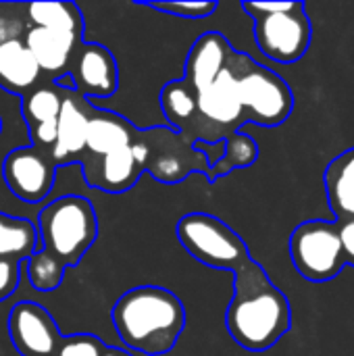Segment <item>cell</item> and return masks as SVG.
<instances>
[{
    "mask_svg": "<svg viewBox=\"0 0 354 356\" xmlns=\"http://www.w3.org/2000/svg\"><path fill=\"white\" fill-rule=\"evenodd\" d=\"M338 227H340V240L344 246L346 263L354 267V219L338 221Z\"/></svg>",
    "mask_w": 354,
    "mask_h": 356,
    "instance_id": "cell-29",
    "label": "cell"
},
{
    "mask_svg": "<svg viewBox=\"0 0 354 356\" xmlns=\"http://www.w3.org/2000/svg\"><path fill=\"white\" fill-rule=\"evenodd\" d=\"M138 129L125 121L121 115L94 108L90 111V123H88V142H86V154L79 163L88 159H100L115 150L127 148L134 144Z\"/></svg>",
    "mask_w": 354,
    "mask_h": 356,
    "instance_id": "cell-16",
    "label": "cell"
},
{
    "mask_svg": "<svg viewBox=\"0 0 354 356\" xmlns=\"http://www.w3.org/2000/svg\"><path fill=\"white\" fill-rule=\"evenodd\" d=\"M140 6H146V8L165 13V15H173L179 19H207L219 8V4L211 2V0H202V2H167V0H161V2H140Z\"/></svg>",
    "mask_w": 354,
    "mask_h": 356,
    "instance_id": "cell-25",
    "label": "cell"
},
{
    "mask_svg": "<svg viewBox=\"0 0 354 356\" xmlns=\"http://www.w3.org/2000/svg\"><path fill=\"white\" fill-rule=\"evenodd\" d=\"M40 250L38 227L21 217L0 213V259L23 263Z\"/></svg>",
    "mask_w": 354,
    "mask_h": 356,
    "instance_id": "cell-19",
    "label": "cell"
},
{
    "mask_svg": "<svg viewBox=\"0 0 354 356\" xmlns=\"http://www.w3.org/2000/svg\"><path fill=\"white\" fill-rule=\"evenodd\" d=\"M25 265H27L29 284L38 292H52L65 280L67 265L63 261H58L54 254H50L48 250H44V248H40L31 259H27Z\"/></svg>",
    "mask_w": 354,
    "mask_h": 356,
    "instance_id": "cell-24",
    "label": "cell"
},
{
    "mask_svg": "<svg viewBox=\"0 0 354 356\" xmlns=\"http://www.w3.org/2000/svg\"><path fill=\"white\" fill-rule=\"evenodd\" d=\"M232 52L234 48L225 40L223 33H217V31L202 33L188 52L184 79L196 92L211 86L217 79V75L225 69Z\"/></svg>",
    "mask_w": 354,
    "mask_h": 356,
    "instance_id": "cell-15",
    "label": "cell"
},
{
    "mask_svg": "<svg viewBox=\"0 0 354 356\" xmlns=\"http://www.w3.org/2000/svg\"><path fill=\"white\" fill-rule=\"evenodd\" d=\"M182 248L204 267L238 273L248 261V246L225 221L209 213H190L175 227Z\"/></svg>",
    "mask_w": 354,
    "mask_h": 356,
    "instance_id": "cell-6",
    "label": "cell"
},
{
    "mask_svg": "<svg viewBox=\"0 0 354 356\" xmlns=\"http://www.w3.org/2000/svg\"><path fill=\"white\" fill-rule=\"evenodd\" d=\"M88 186L108 194H121L131 190L140 175L146 171V146L142 129H138L131 146L115 150L100 159H88L81 163Z\"/></svg>",
    "mask_w": 354,
    "mask_h": 356,
    "instance_id": "cell-10",
    "label": "cell"
},
{
    "mask_svg": "<svg viewBox=\"0 0 354 356\" xmlns=\"http://www.w3.org/2000/svg\"><path fill=\"white\" fill-rule=\"evenodd\" d=\"M56 163L50 150H42L35 146H19L4 156L2 163V177L6 188L23 202L38 204L48 198L54 175Z\"/></svg>",
    "mask_w": 354,
    "mask_h": 356,
    "instance_id": "cell-9",
    "label": "cell"
},
{
    "mask_svg": "<svg viewBox=\"0 0 354 356\" xmlns=\"http://www.w3.org/2000/svg\"><path fill=\"white\" fill-rule=\"evenodd\" d=\"M225 144H227L225 156L211 169L209 181H217L219 177H225L236 169H248L259 159V144L250 136H246L242 131L230 136L225 140Z\"/></svg>",
    "mask_w": 354,
    "mask_h": 356,
    "instance_id": "cell-23",
    "label": "cell"
},
{
    "mask_svg": "<svg viewBox=\"0 0 354 356\" xmlns=\"http://www.w3.org/2000/svg\"><path fill=\"white\" fill-rule=\"evenodd\" d=\"M242 8L255 21V42L267 58L292 65L309 52L313 27L305 2L246 0Z\"/></svg>",
    "mask_w": 354,
    "mask_h": 356,
    "instance_id": "cell-3",
    "label": "cell"
},
{
    "mask_svg": "<svg viewBox=\"0 0 354 356\" xmlns=\"http://www.w3.org/2000/svg\"><path fill=\"white\" fill-rule=\"evenodd\" d=\"M6 330L21 356H56L65 338L52 315L35 302H19L8 315Z\"/></svg>",
    "mask_w": 354,
    "mask_h": 356,
    "instance_id": "cell-11",
    "label": "cell"
},
{
    "mask_svg": "<svg viewBox=\"0 0 354 356\" xmlns=\"http://www.w3.org/2000/svg\"><path fill=\"white\" fill-rule=\"evenodd\" d=\"M194 148L200 152V154H204V159H207V163H209V167L213 169L223 156H225V148H227V144H225V140H221V142H196L194 144Z\"/></svg>",
    "mask_w": 354,
    "mask_h": 356,
    "instance_id": "cell-28",
    "label": "cell"
},
{
    "mask_svg": "<svg viewBox=\"0 0 354 356\" xmlns=\"http://www.w3.org/2000/svg\"><path fill=\"white\" fill-rule=\"evenodd\" d=\"M102 356H134V355H129L127 350H121V348H115V346H108L106 348V353Z\"/></svg>",
    "mask_w": 354,
    "mask_h": 356,
    "instance_id": "cell-30",
    "label": "cell"
},
{
    "mask_svg": "<svg viewBox=\"0 0 354 356\" xmlns=\"http://www.w3.org/2000/svg\"><path fill=\"white\" fill-rule=\"evenodd\" d=\"M290 325L288 296L250 259L234 273V296L225 311L230 338L248 353H267L290 332Z\"/></svg>",
    "mask_w": 354,
    "mask_h": 356,
    "instance_id": "cell-1",
    "label": "cell"
},
{
    "mask_svg": "<svg viewBox=\"0 0 354 356\" xmlns=\"http://www.w3.org/2000/svg\"><path fill=\"white\" fill-rule=\"evenodd\" d=\"M65 94L58 86H38L21 100V115L27 127L58 121Z\"/></svg>",
    "mask_w": 354,
    "mask_h": 356,
    "instance_id": "cell-22",
    "label": "cell"
},
{
    "mask_svg": "<svg viewBox=\"0 0 354 356\" xmlns=\"http://www.w3.org/2000/svg\"><path fill=\"white\" fill-rule=\"evenodd\" d=\"M40 244L69 267H75L98 238V219L92 202L67 194L46 204L38 215Z\"/></svg>",
    "mask_w": 354,
    "mask_h": 356,
    "instance_id": "cell-4",
    "label": "cell"
},
{
    "mask_svg": "<svg viewBox=\"0 0 354 356\" xmlns=\"http://www.w3.org/2000/svg\"><path fill=\"white\" fill-rule=\"evenodd\" d=\"M92 104L79 96L75 90L65 94V102L58 117V140L52 148V159L56 165H67L81 161L86 154L88 142V123H90Z\"/></svg>",
    "mask_w": 354,
    "mask_h": 356,
    "instance_id": "cell-14",
    "label": "cell"
},
{
    "mask_svg": "<svg viewBox=\"0 0 354 356\" xmlns=\"http://www.w3.org/2000/svg\"><path fill=\"white\" fill-rule=\"evenodd\" d=\"M0 131H2V117H0Z\"/></svg>",
    "mask_w": 354,
    "mask_h": 356,
    "instance_id": "cell-31",
    "label": "cell"
},
{
    "mask_svg": "<svg viewBox=\"0 0 354 356\" xmlns=\"http://www.w3.org/2000/svg\"><path fill=\"white\" fill-rule=\"evenodd\" d=\"M21 277V263L0 259V302H4L19 286Z\"/></svg>",
    "mask_w": 354,
    "mask_h": 356,
    "instance_id": "cell-27",
    "label": "cell"
},
{
    "mask_svg": "<svg viewBox=\"0 0 354 356\" xmlns=\"http://www.w3.org/2000/svg\"><path fill=\"white\" fill-rule=\"evenodd\" d=\"M290 257L294 269L309 282L321 284L338 277L348 265L338 221L311 219L296 225L290 236Z\"/></svg>",
    "mask_w": 354,
    "mask_h": 356,
    "instance_id": "cell-7",
    "label": "cell"
},
{
    "mask_svg": "<svg viewBox=\"0 0 354 356\" xmlns=\"http://www.w3.org/2000/svg\"><path fill=\"white\" fill-rule=\"evenodd\" d=\"M69 75L75 81V92L83 98H108L117 92L119 71L111 50L102 44L83 42L71 63Z\"/></svg>",
    "mask_w": 354,
    "mask_h": 356,
    "instance_id": "cell-12",
    "label": "cell"
},
{
    "mask_svg": "<svg viewBox=\"0 0 354 356\" xmlns=\"http://www.w3.org/2000/svg\"><path fill=\"white\" fill-rule=\"evenodd\" d=\"M161 108L169 121V127L186 134L198 113L194 88L184 77L165 83V88L161 90Z\"/></svg>",
    "mask_w": 354,
    "mask_h": 356,
    "instance_id": "cell-20",
    "label": "cell"
},
{
    "mask_svg": "<svg viewBox=\"0 0 354 356\" xmlns=\"http://www.w3.org/2000/svg\"><path fill=\"white\" fill-rule=\"evenodd\" d=\"M106 348L108 346L92 334H75L63 338L56 356H102Z\"/></svg>",
    "mask_w": 354,
    "mask_h": 356,
    "instance_id": "cell-26",
    "label": "cell"
},
{
    "mask_svg": "<svg viewBox=\"0 0 354 356\" xmlns=\"http://www.w3.org/2000/svg\"><path fill=\"white\" fill-rule=\"evenodd\" d=\"M323 184L336 221L354 219V148L344 150L328 165Z\"/></svg>",
    "mask_w": 354,
    "mask_h": 356,
    "instance_id": "cell-18",
    "label": "cell"
},
{
    "mask_svg": "<svg viewBox=\"0 0 354 356\" xmlns=\"http://www.w3.org/2000/svg\"><path fill=\"white\" fill-rule=\"evenodd\" d=\"M42 77V69L25 42L21 38H10L6 42H0V88L27 96L31 90L38 88V81Z\"/></svg>",
    "mask_w": 354,
    "mask_h": 356,
    "instance_id": "cell-17",
    "label": "cell"
},
{
    "mask_svg": "<svg viewBox=\"0 0 354 356\" xmlns=\"http://www.w3.org/2000/svg\"><path fill=\"white\" fill-rule=\"evenodd\" d=\"M25 46L38 60L44 75H50L52 81L71 71L77 48L83 44L79 33L48 29V27H29L23 35Z\"/></svg>",
    "mask_w": 354,
    "mask_h": 356,
    "instance_id": "cell-13",
    "label": "cell"
},
{
    "mask_svg": "<svg viewBox=\"0 0 354 356\" xmlns=\"http://www.w3.org/2000/svg\"><path fill=\"white\" fill-rule=\"evenodd\" d=\"M230 65L238 79L248 123L277 127L290 119L294 111V94L284 77L238 50L232 52Z\"/></svg>",
    "mask_w": 354,
    "mask_h": 356,
    "instance_id": "cell-5",
    "label": "cell"
},
{
    "mask_svg": "<svg viewBox=\"0 0 354 356\" xmlns=\"http://www.w3.org/2000/svg\"><path fill=\"white\" fill-rule=\"evenodd\" d=\"M27 15L33 27L63 29L83 35V17L73 2H31Z\"/></svg>",
    "mask_w": 354,
    "mask_h": 356,
    "instance_id": "cell-21",
    "label": "cell"
},
{
    "mask_svg": "<svg viewBox=\"0 0 354 356\" xmlns=\"http://www.w3.org/2000/svg\"><path fill=\"white\" fill-rule=\"evenodd\" d=\"M111 319L123 346L146 356L171 353L186 330L182 300L161 286L127 290L115 302Z\"/></svg>",
    "mask_w": 354,
    "mask_h": 356,
    "instance_id": "cell-2",
    "label": "cell"
},
{
    "mask_svg": "<svg viewBox=\"0 0 354 356\" xmlns=\"http://www.w3.org/2000/svg\"><path fill=\"white\" fill-rule=\"evenodd\" d=\"M146 146V171L154 175L161 184H177L184 177L202 171L211 177V167L194 144H190L173 127H152L142 129Z\"/></svg>",
    "mask_w": 354,
    "mask_h": 356,
    "instance_id": "cell-8",
    "label": "cell"
}]
</instances>
